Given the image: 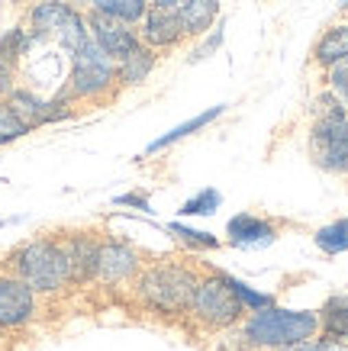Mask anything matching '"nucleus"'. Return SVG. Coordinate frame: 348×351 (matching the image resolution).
<instances>
[{"instance_id": "obj_1", "label": "nucleus", "mask_w": 348, "mask_h": 351, "mask_svg": "<svg viewBox=\"0 0 348 351\" xmlns=\"http://www.w3.org/2000/svg\"><path fill=\"white\" fill-rule=\"evenodd\" d=\"M203 277L178 261H155L136 274V297L155 313L165 316H184L194 306L197 287Z\"/></svg>"}, {"instance_id": "obj_2", "label": "nucleus", "mask_w": 348, "mask_h": 351, "mask_svg": "<svg viewBox=\"0 0 348 351\" xmlns=\"http://www.w3.org/2000/svg\"><path fill=\"white\" fill-rule=\"evenodd\" d=\"M306 152L313 165L329 174H348V113L338 97L316 100V123L310 126Z\"/></svg>"}, {"instance_id": "obj_3", "label": "nucleus", "mask_w": 348, "mask_h": 351, "mask_svg": "<svg viewBox=\"0 0 348 351\" xmlns=\"http://www.w3.org/2000/svg\"><path fill=\"white\" fill-rule=\"evenodd\" d=\"M7 267H10V274L26 280L36 293H55L65 284H71L68 252L58 239H32V242L20 245L10 255Z\"/></svg>"}, {"instance_id": "obj_4", "label": "nucleus", "mask_w": 348, "mask_h": 351, "mask_svg": "<svg viewBox=\"0 0 348 351\" xmlns=\"http://www.w3.org/2000/svg\"><path fill=\"white\" fill-rule=\"evenodd\" d=\"M319 332V316L310 309H281V306H264L255 309L248 322L242 326L245 345H258V348H284L294 341L313 339Z\"/></svg>"}, {"instance_id": "obj_5", "label": "nucleus", "mask_w": 348, "mask_h": 351, "mask_svg": "<svg viewBox=\"0 0 348 351\" xmlns=\"http://www.w3.org/2000/svg\"><path fill=\"white\" fill-rule=\"evenodd\" d=\"M116 81V62L110 55L87 39L78 52L71 55V77H68V94L74 100H104L113 94Z\"/></svg>"}, {"instance_id": "obj_6", "label": "nucleus", "mask_w": 348, "mask_h": 351, "mask_svg": "<svg viewBox=\"0 0 348 351\" xmlns=\"http://www.w3.org/2000/svg\"><path fill=\"white\" fill-rule=\"evenodd\" d=\"M190 316L203 322L207 329H229L245 316L242 300L235 297V290L229 284V274H207L197 287Z\"/></svg>"}, {"instance_id": "obj_7", "label": "nucleus", "mask_w": 348, "mask_h": 351, "mask_svg": "<svg viewBox=\"0 0 348 351\" xmlns=\"http://www.w3.org/2000/svg\"><path fill=\"white\" fill-rule=\"evenodd\" d=\"M36 316V290L10 271H0V329H20Z\"/></svg>"}, {"instance_id": "obj_8", "label": "nucleus", "mask_w": 348, "mask_h": 351, "mask_svg": "<svg viewBox=\"0 0 348 351\" xmlns=\"http://www.w3.org/2000/svg\"><path fill=\"white\" fill-rule=\"evenodd\" d=\"M139 39L142 45L155 49V52H165V49H178L187 32L181 26L178 10H168V7H148V13L142 16V26H139Z\"/></svg>"}, {"instance_id": "obj_9", "label": "nucleus", "mask_w": 348, "mask_h": 351, "mask_svg": "<svg viewBox=\"0 0 348 351\" xmlns=\"http://www.w3.org/2000/svg\"><path fill=\"white\" fill-rule=\"evenodd\" d=\"M87 29H91V39H94L100 49H104L113 62H123L132 49H136L142 39H139V32L129 26V23H119V20H110L104 13H94L87 16Z\"/></svg>"}, {"instance_id": "obj_10", "label": "nucleus", "mask_w": 348, "mask_h": 351, "mask_svg": "<svg viewBox=\"0 0 348 351\" xmlns=\"http://www.w3.org/2000/svg\"><path fill=\"white\" fill-rule=\"evenodd\" d=\"M139 271H142V261H139V255L126 242H116V239L100 242L97 277H100L104 284H126V280H136Z\"/></svg>"}, {"instance_id": "obj_11", "label": "nucleus", "mask_w": 348, "mask_h": 351, "mask_svg": "<svg viewBox=\"0 0 348 351\" xmlns=\"http://www.w3.org/2000/svg\"><path fill=\"white\" fill-rule=\"evenodd\" d=\"M74 13L78 10L68 0H39L30 10V29L26 32L32 36V43L36 39H58L65 26L74 20Z\"/></svg>"}, {"instance_id": "obj_12", "label": "nucleus", "mask_w": 348, "mask_h": 351, "mask_svg": "<svg viewBox=\"0 0 348 351\" xmlns=\"http://www.w3.org/2000/svg\"><path fill=\"white\" fill-rule=\"evenodd\" d=\"M226 235H229V242L235 248H264V245H271L277 239V229L268 219H262V216L239 213L229 219Z\"/></svg>"}, {"instance_id": "obj_13", "label": "nucleus", "mask_w": 348, "mask_h": 351, "mask_svg": "<svg viewBox=\"0 0 348 351\" xmlns=\"http://www.w3.org/2000/svg\"><path fill=\"white\" fill-rule=\"evenodd\" d=\"M65 252H68V265H71V280L97 277V255H100V242L97 239L71 235V239H65Z\"/></svg>"}, {"instance_id": "obj_14", "label": "nucleus", "mask_w": 348, "mask_h": 351, "mask_svg": "<svg viewBox=\"0 0 348 351\" xmlns=\"http://www.w3.org/2000/svg\"><path fill=\"white\" fill-rule=\"evenodd\" d=\"M155 62H159L155 49H148V45L139 43L123 62H116V81L123 87H139L152 71H155Z\"/></svg>"}, {"instance_id": "obj_15", "label": "nucleus", "mask_w": 348, "mask_h": 351, "mask_svg": "<svg viewBox=\"0 0 348 351\" xmlns=\"http://www.w3.org/2000/svg\"><path fill=\"white\" fill-rule=\"evenodd\" d=\"M313 62L319 68H332L338 62H348V23H338L332 29L319 36V43L313 45Z\"/></svg>"}, {"instance_id": "obj_16", "label": "nucleus", "mask_w": 348, "mask_h": 351, "mask_svg": "<svg viewBox=\"0 0 348 351\" xmlns=\"http://www.w3.org/2000/svg\"><path fill=\"white\" fill-rule=\"evenodd\" d=\"M178 16L187 36H203L220 16V0H184L178 7Z\"/></svg>"}, {"instance_id": "obj_17", "label": "nucleus", "mask_w": 348, "mask_h": 351, "mask_svg": "<svg viewBox=\"0 0 348 351\" xmlns=\"http://www.w3.org/2000/svg\"><path fill=\"white\" fill-rule=\"evenodd\" d=\"M87 7L94 13L110 16V20L136 26V23H142V16L148 13V0H87Z\"/></svg>"}, {"instance_id": "obj_18", "label": "nucleus", "mask_w": 348, "mask_h": 351, "mask_svg": "<svg viewBox=\"0 0 348 351\" xmlns=\"http://www.w3.org/2000/svg\"><path fill=\"white\" fill-rule=\"evenodd\" d=\"M222 104L220 107H210L207 110V113H200V117H194V119H187V123H181V126H174L171 129V132H165V136L161 138H155V142H152V145H148V155H152V152H161V149H168V145H174V142H181V138L184 136H190V132H200L203 126H210L213 119L216 117H222Z\"/></svg>"}, {"instance_id": "obj_19", "label": "nucleus", "mask_w": 348, "mask_h": 351, "mask_svg": "<svg viewBox=\"0 0 348 351\" xmlns=\"http://www.w3.org/2000/svg\"><path fill=\"white\" fill-rule=\"evenodd\" d=\"M319 329L326 332L329 339L348 341V297L329 300L323 316H319Z\"/></svg>"}, {"instance_id": "obj_20", "label": "nucleus", "mask_w": 348, "mask_h": 351, "mask_svg": "<svg viewBox=\"0 0 348 351\" xmlns=\"http://www.w3.org/2000/svg\"><path fill=\"white\" fill-rule=\"evenodd\" d=\"M316 245H319V252H326V255L348 252V216L332 226H323L316 232Z\"/></svg>"}, {"instance_id": "obj_21", "label": "nucleus", "mask_w": 348, "mask_h": 351, "mask_svg": "<svg viewBox=\"0 0 348 351\" xmlns=\"http://www.w3.org/2000/svg\"><path fill=\"white\" fill-rule=\"evenodd\" d=\"M32 45V36L26 29H10L3 39H0V62L3 64H13L16 68V62H20V55L30 52Z\"/></svg>"}, {"instance_id": "obj_22", "label": "nucleus", "mask_w": 348, "mask_h": 351, "mask_svg": "<svg viewBox=\"0 0 348 351\" xmlns=\"http://www.w3.org/2000/svg\"><path fill=\"white\" fill-rule=\"evenodd\" d=\"M220 203H222V197H220V191H200L197 197H190L184 206H181V213L184 216H213L216 210H220Z\"/></svg>"}, {"instance_id": "obj_23", "label": "nucleus", "mask_w": 348, "mask_h": 351, "mask_svg": "<svg viewBox=\"0 0 348 351\" xmlns=\"http://www.w3.org/2000/svg\"><path fill=\"white\" fill-rule=\"evenodd\" d=\"M171 235H178L181 242H187L190 248H197V252H210V248H220V239L210 232H197V229H187V226H168Z\"/></svg>"}, {"instance_id": "obj_24", "label": "nucleus", "mask_w": 348, "mask_h": 351, "mask_svg": "<svg viewBox=\"0 0 348 351\" xmlns=\"http://www.w3.org/2000/svg\"><path fill=\"white\" fill-rule=\"evenodd\" d=\"M26 132H30V126H26L7 104H0V145H7V142L26 136Z\"/></svg>"}, {"instance_id": "obj_25", "label": "nucleus", "mask_w": 348, "mask_h": 351, "mask_svg": "<svg viewBox=\"0 0 348 351\" xmlns=\"http://www.w3.org/2000/svg\"><path fill=\"white\" fill-rule=\"evenodd\" d=\"M229 284H232L235 297L242 300V306L248 309V313H255V309H264V306H271V297H268V293H258V290L245 287L242 280H235V277H229Z\"/></svg>"}, {"instance_id": "obj_26", "label": "nucleus", "mask_w": 348, "mask_h": 351, "mask_svg": "<svg viewBox=\"0 0 348 351\" xmlns=\"http://www.w3.org/2000/svg\"><path fill=\"white\" fill-rule=\"evenodd\" d=\"M326 71H329V87H332V94L348 107V62H338V64H332V68H326Z\"/></svg>"}, {"instance_id": "obj_27", "label": "nucleus", "mask_w": 348, "mask_h": 351, "mask_svg": "<svg viewBox=\"0 0 348 351\" xmlns=\"http://www.w3.org/2000/svg\"><path fill=\"white\" fill-rule=\"evenodd\" d=\"M13 87H16V68L0 62V100H7L13 94Z\"/></svg>"}, {"instance_id": "obj_28", "label": "nucleus", "mask_w": 348, "mask_h": 351, "mask_svg": "<svg viewBox=\"0 0 348 351\" xmlns=\"http://www.w3.org/2000/svg\"><path fill=\"white\" fill-rule=\"evenodd\" d=\"M184 0H148V7H168V10H178Z\"/></svg>"}, {"instance_id": "obj_29", "label": "nucleus", "mask_w": 348, "mask_h": 351, "mask_svg": "<svg viewBox=\"0 0 348 351\" xmlns=\"http://www.w3.org/2000/svg\"><path fill=\"white\" fill-rule=\"evenodd\" d=\"M68 3H71V0H68ZM74 3H87V0H74Z\"/></svg>"}, {"instance_id": "obj_30", "label": "nucleus", "mask_w": 348, "mask_h": 351, "mask_svg": "<svg viewBox=\"0 0 348 351\" xmlns=\"http://www.w3.org/2000/svg\"><path fill=\"white\" fill-rule=\"evenodd\" d=\"M345 10H348V0H345Z\"/></svg>"}]
</instances>
